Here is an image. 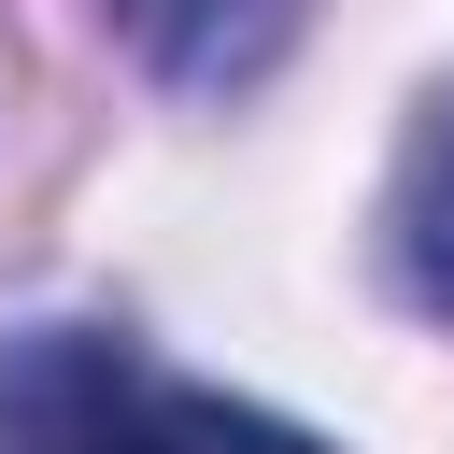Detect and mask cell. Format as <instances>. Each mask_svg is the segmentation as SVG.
Wrapping results in <instances>:
<instances>
[{
	"instance_id": "6da1fadb",
	"label": "cell",
	"mask_w": 454,
	"mask_h": 454,
	"mask_svg": "<svg viewBox=\"0 0 454 454\" xmlns=\"http://www.w3.org/2000/svg\"><path fill=\"white\" fill-rule=\"evenodd\" d=\"M0 454H326L312 426L170 383L114 326H14L0 340Z\"/></svg>"
},
{
	"instance_id": "7a4b0ae2",
	"label": "cell",
	"mask_w": 454,
	"mask_h": 454,
	"mask_svg": "<svg viewBox=\"0 0 454 454\" xmlns=\"http://www.w3.org/2000/svg\"><path fill=\"white\" fill-rule=\"evenodd\" d=\"M114 14V43L156 71V85H184V99H241L298 28H312V0H99Z\"/></svg>"
},
{
	"instance_id": "3957f363",
	"label": "cell",
	"mask_w": 454,
	"mask_h": 454,
	"mask_svg": "<svg viewBox=\"0 0 454 454\" xmlns=\"http://www.w3.org/2000/svg\"><path fill=\"white\" fill-rule=\"evenodd\" d=\"M397 255H411L426 312H454V114L426 128V156H411V184H397Z\"/></svg>"
}]
</instances>
